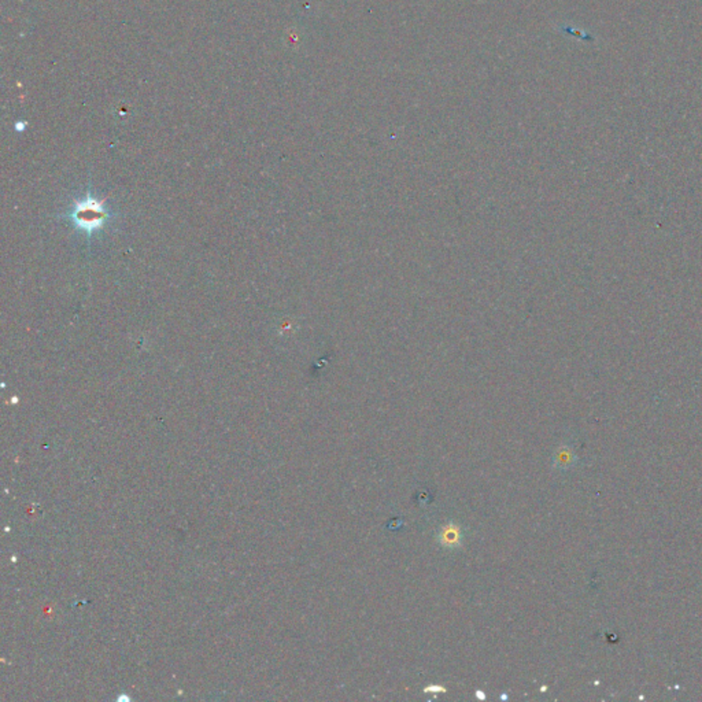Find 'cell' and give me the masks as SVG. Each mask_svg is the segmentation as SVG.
<instances>
[{
  "mask_svg": "<svg viewBox=\"0 0 702 702\" xmlns=\"http://www.w3.org/2000/svg\"><path fill=\"white\" fill-rule=\"evenodd\" d=\"M69 217L74 227L86 232L87 235H92L95 230L103 227V224L109 220V213L103 202L95 199L88 194L73 204Z\"/></svg>",
  "mask_w": 702,
  "mask_h": 702,
  "instance_id": "1",
  "label": "cell"
},
{
  "mask_svg": "<svg viewBox=\"0 0 702 702\" xmlns=\"http://www.w3.org/2000/svg\"><path fill=\"white\" fill-rule=\"evenodd\" d=\"M440 542L443 546L447 547H457L461 542V532L455 525H450L447 528H443L442 535H440Z\"/></svg>",
  "mask_w": 702,
  "mask_h": 702,
  "instance_id": "2",
  "label": "cell"
},
{
  "mask_svg": "<svg viewBox=\"0 0 702 702\" xmlns=\"http://www.w3.org/2000/svg\"><path fill=\"white\" fill-rule=\"evenodd\" d=\"M557 462H558L560 465H566V467L571 465V464L573 462V461H572V452H569L568 449L563 450V452L560 453V457H558V461H557Z\"/></svg>",
  "mask_w": 702,
  "mask_h": 702,
  "instance_id": "3",
  "label": "cell"
}]
</instances>
